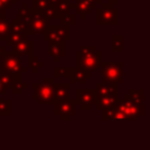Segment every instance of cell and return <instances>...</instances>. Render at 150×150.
Instances as JSON below:
<instances>
[{"instance_id":"obj_31","label":"cell","mask_w":150,"mask_h":150,"mask_svg":"<svg viewBox=\"0 0 150 150\" xmlns=\"http://www.w3.org/2000/svg\"><path fill=\"white\" fill-rule=\"evenodd\" d=\"M28 86H27V83H25V82H22V89H26Z\"/></svg>"},{"instance_id":"obj_13","label":"cell","mask_w":150,"mask_h":150,"mask_svg":"<svg viewBox=\"0 0 150 150\" xmlns=\"http://www.w3.org/2000/svg\"><path fill=\"white\" fill-rule=\"evenodd\" d=\"M69 89H70V83H54L53 103L70 98Z\"/></svg>"},{"instance_id":"obj_9","label":"cell","mask_w":150,"mask_h":150,"mask_svg":"<svg viewBox=\"0 0 150 150\" xmlns=\"http://www.w3.org/2000/svg\"><path fill=\"white\" fill-rule=\"evenodd\" d=\"M54 115L59 117L60 121H69L76 114V103L74 98H68L53 103Z\"/></svg>"},{"instance_id":"obj_7","label":"cell","mask_w":150,"mask_h":150,"mask_svg":"<svg viewBox=\"0 0 150 150\" xmlns=\"http://www.w3.org/2000/svg\"><path fill=\"white\" fill-rule=\"evenodd\" d=\"M96 23L98 26H103V25L116 26L118 23V9L110 4L102 2L101 7L97 8L96 12Z\"/></svg>"},{"instance_id":"obj_11","label":"cell","mask_w":150,"mask_h":150,"mask_svg":"<svg viewBox=\"0 0 150 150\" xmlns=\"http://www.w3.org/2000/svg\"><path fill=\"white\" fill-rule=\"evenodd\" d=\"M8 50V49H7ZM9 52L16 54L18 56H23L26 55L27 57H30L33 55V41L27 39H23L19 42H16L15 45L11 46Z\"/></svg>"},{"instance_id":"obj_30","label":"cell","mask_w":150,"mask_h":150,"mask_svg":"<svg viewBox=\"0 0 150 150\" xmlns=\"http://www.w3.org/2000/svg\"><path fill=\"white\" fill-rule=\"evenodd\" d=\"M117 1H118V0H107V4H110V5H115V4H117Z\"/></svg>"},{"instance_id":"obj_10","label":"cell","mask_w":150,"mask_h":150,"mask_svg":"<svg viewBox=\"0 0 150 150\" xmlns=\"http://www.w3.org/2000/svg\"><path fill=\"white\" fill-rule=\"evenodd\" d=\"M30 14H32V22L28 28V36L33 34H42L49 25L48 20L43 15V12L30 8Z\"/></svg>"},{"instance_id":"obj_24","label":"cell","mask_w":150,"mask_h":150,"mask_svg":"<svg viewBox=\"0 0 150 150\" xmlns=\"http://www.w3.org/2000/svg\"><path fill=\"white\" fill-rule=\"evenodd\" d=\"M56 0H33V9H38V11H43L45 8H47L49 5L54 4Z\"/></svg>"},{"instance_id":"obj_26","label":"cell","mask_w":150,"mask_h":150,"mask_svg":"<svg viewBox=\"0 0 150 150\" xmlns=\"http://www.w3.org/2000/svg\"><path fill=\"white\" fill-rule=\"evenodd\" d=\"M42 12H43V15L46 16L47 20H53V19H57L59 18L57 12H56V9H55V7H54L53 4L49 5L47 8H45Z\"/></svg>"},{"instance_id":"obj_32","label":"cell","mask_w":150,"mask_h":150,"mask_svg":"<svg viewBox=\"0 0 150 150\" xmlns=\"http://www.w3.org/2000/svg\"><path fill=\"white\" fill-rule=\"evenodd\" d=\"M2 19H6V15H4V14H0V21H1Z\"/></svg>"},{"instance_id":"obj_29","label":"cell","mask_w":150,"mask_h":150,"mask_svg":"<svg viewBox=\"0 0 150 150\" xmlns=\"http://www.w3.org/2000/svg\"><path fill=\"white\" fill-rule=\"evenodd\" d=\"M89 1H91V2H94V4H96V5H101V4L103 2V0H89Z\"/></svg>"},{"instance_id":"obj_12","label":"cell","mask_w":150,"mask_h":150,"mask_svg":"<svg viewBox=\"0 0 150 150\" xmlns=\"http://www.w3.org/2000/svg\"><path fill=\"white\" fill-rule=\"evenodd\" d=\"M96 7L97 5L89 0H75V2L73 4V11L75 12V14H79L82 20H84L87 18V14L91 13Z\"/></svg>"},{"instance_id":"obj_21","label":"cell","mask_w":150,"mask_h":150,"mask_svg":"<svg viewBox=\"0 0 150 150\" xmlns=\"http://www.w3.org/2000/svg\"><path fill=\"white\" fill-rule=\"evenodd\" d=\"M12 115V101L9 98H0V116Z\"/></svg>"},{"instance_id":"obj_1","label":"cell","mask_w":150,"mask_h":150,"mask_svg":"<svg viewBox=\"0 0 150 150\" xmlns=\"http://www.w3.org/2000/svg\"><path fill=\"white\" fill-rule=\"evenodd\" d=\"M145 89H129L127 94L118 98L116 104L102 110V121H136L144 115Z\"/></svg>"},{"instance_id":"obj_19","label":"cell","mask_w":150,"mask_h":150,"mask_svg":"<svg viewBox=\"0 0 150 150\" xmlns=\"http://www.w3.org/2000/svg\"><path fill=\"white\" fill-rule=\"evenodd\" d=\"M9 33H19L28 36V27L18 19H13L9 21Z\"/></svg>"},{"instance_id":"obj_17","label":"cell","mask_w":150,"mask_h":150,"mask_svg":"<svg viewBox=\"0 0 150 150\" xmlns=\"http://www.w3.org/2000/svg\"><path fill=\"white\" fill-rule=\"evenodd\" d=\"M47 52H48L49 56H52L55 62H59L60 59L66 55V47H64V43L48 42Z\"/></svg>"},{"instance_id":"obj_20","label":"cell","mask_w":150,"mask_h":150,"mask_svg":"<svg viewBox=\"0 0 150 150\" xmlns=\"http://www.w3.org/2000/svg\"><path fill=\"white\" fill-rule=\"evenodd\" d=\"M27 66H28L27 68H32V71H33L34 74H36V73L39 71V69L45 66V63H43V61H41L38 56L32 55L30 57H27Z\"/></svg>"},{"instance_id":"obj_16","label":"cell","mask_w":150,"mask_h":150,"mask_svg":"<svg viewBox=\"0 0 150 150\" xmlns=\"http://www.w3.org/2000/svg\"><path fill=\"white\" fill-rule=\"evenodd\" d=\"M117 100H118V95H107V96L96 97L95 107L97 110L102 111V110H105V109L114 107L116 104Z\"/></svg>"},{"instance_id":"obj_27","label":"cell","mask_w":150,"mask_h":150,"mask_svg":"<svg viewBox=\"0 0 150 150\" xmlns=\"http://www.w3.org/2000/svg\"><path fill=\"white\" fill-rule=\"evenodd\" d=\"M15 2L16 0H0V14L6 15L7 9L12 8V5Z\"/></svg>"},{"instance_id":"obj_4","label":"cell","mask_w":150,"mask_h":150,"mask_svg":"<svg viewBox=\"0 0 150 150\" xmlns=\"http://www.w3.org/2000/svg\"><path fill=\"white\" fill-rule=\"evenodd\" d=\"M101 74L103 83H115V84H122L124 82L123 80V71H124V63L123 61H104L101 62Z\"/></svg>"},{"instance_id":"obj_18","label":"cell","mask_w":150,"mask_h":150,"mask_svg":"<svg viewBox=\"0 0 150 150\" xmlns=\"http://www.w3.org/2000/svg\"><path fill=\"white\" fill-rule=\"evenodd\" d=\"M16 19L19 21H21L25 26H27L29 28L30 22H32V14H30V8H28L27 4H22L21 8L18 11V16Z\"/></svg>"},{"instance_id":"obj_25","label":"cell","mask_w":150,"mask_h":150,"mask_svg":"<svg viewBox=\"0 0 150 150\" xmlns=\"http://www.w3.org/2000/svg\"><path fill=\"white\" fill-rule=\"evenodd\" d=\"M112 50L115 52H123V35H114L112 36Z\"/></svg>"},{"instance_id":"obj_22","label":"cell","mask_w":150,"mask_h":150,"mask_svg":"<svg viewBox=\"0 0 150 150\" xmlns=\"http://www.w3.org/2000/svg\"><path fill=\"white\" fill-rule=\"evenodd\" d=\"M71 73V67H54L53 74H54V79H59V77H66L69 79Z\"/></svg>"},{"instance_id":"obj_3","label":"cell","mask_w":150,"mask_h":150,"mask_svg":"<svg viewBox=\"0 0 150 150\" xmlns=\"http://www.w3.org/2000/svg\"><path fill=\"white\" fill-rule=\"evenodd\" d=\"M54 77H43L42 83H33V100L38 102L40 105L53 104L54 96Z\"/></svg>"},{"instance_id":"obj_15","label":"cell","mask_w":150,"mask_h":150,"mask_svg":"<svg viewBox=\"0 0 150 150\" xmlns=\"http://www.w3.org/2000/svg\"><path fill=\"white\" fill-rule=\"evenodd\" d=\"M91 77V74L88 73L87 70L82 69L81 67H71V73H70V76H69V80H70V83H86L88 79Z\"/></svg>"},{"instance_id":"obj_5","label":"cell","mask_w":150,"mask_h":150,"mask_svg":"<svg viewBox=\"0 0 150 150\" xmlns=\"http://www.w3.org/2000/svg\"><path fill=\"white\" fill-rule=\"evenodd\" d=\"M0 69L13 77H22V74L28 71V68L22 64L21 57L9 50L1 56Z\"/></svg>"},{"instance_id":"obj_23","label":"cell","mask_w":150,"mask_h":150,"mask_svg":"<svg viewBox=\"0 0 150 150\" xmlns=\"http://www.w3.org/2000/svg\"><path fill=\"white\" fill-rule=\"evenodd\" d=\"M8 33H9V21L6 18L0 21V41H6Z\"/></svg>"},{"instance_id":"obj_6","label":"cell","mask_w":150,"mask_h":150,"mask_svg":"<svg viewBox=\"0 0 150 150\" xmlns=\"http://www.w3.org/2000/svg\"><path fill=\"white\" fill-rule=\"evenodd\" d=\"M43 41L64 43L70 40V26L68 25H48L47 29L42 33Z\"/></svg>"},{"instance_id":"obj_14","label":"cell","mask_w":150,"mask_h":150,"mask_svg":"<svg viewBox=\"0 0 150 150\" xmlns=\"http://www.w3.org/2000/svg\"><path fill=\"white\" fill-rule=\"evenodd\" d=\"M95 93H96V97L107 96V95H118V84L100 82L95 87Z\"/></svg>"},{"instance_id":"obj_28","label":"cell","mask_w":150,"mask_h":150,"mask_svg":"<svg viewBox=\"0 0 150 150\" xmlns=\"http://www.w3.org/2000/svg\"><path fill=\"white\" fill-rule=\"evenodd\" d=\"M7 91H8V89L2 84V82L0 81V95H5V94H7Z\"/></svg>"},{"instance_id":"obj_8","label":"cell","mask_w":150,"mask_h":150,"mask_svg":"<svg viewBox=\"0 0 150 150\" xmlns=\"http://www.w3.org/2000/svg\"><path fill=\"white\" fill-rule=\"evenodd\" d=\"M74 101L80 105L81 110H91L93 105L96 102L95 88H76Z\"/></svg>"},{"instance_id":"obj_2","label":"cell","mask_w":150,"mask_h":150,"mask_svg":"<svg viewBox=\"0 0 150 150\" xmlns=\"http://www.w3.org/2000/svg\"><path fill=\"white\" fill-rule=\"evenodd\" d=\"M101 56L102 52L97 50L96 46H81L80 50L75 52V66L93 74L101 64Z\"/></svg>"},{"instance_id":"obj_33","label":"cell","mask_w":150,"mask_h":150,"mask_svg":"<svg viewBox=\"0 0 150 150\" xmlns=\"http://www.w3.org/2000/svg\"><path fill=\"white\" fill-rule=\"evenodd\" d=\"M63 1H67V2H70V0H63Z\"/></svg>"}]
</instances>
